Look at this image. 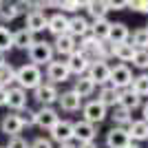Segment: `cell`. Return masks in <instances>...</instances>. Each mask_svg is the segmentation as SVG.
Returning a JSON list of instances; mask_svg holds the SVG:
<instances>
[{
  "instance_id": "obj_1",
  "label": "cell",
  "mask_w": 148,
  "mask_h": 148,
  "mask_svg": "<svg viewBox=\"0 0 148 148\" xmlns=\"http://www.w3.org/2000/svg\"><path fill=\"white\" fill-rule=\"evenodd\" d=\"M16 80H18L20 88H38L42 84V73H40V66L36 64H22V66L16 71Z\"/></svg>"
},
{
  "instance_id": "obj_2",
  "label": "cell",
  "mask_w": 148,
  "mask_h": 148,
  "mask_svg": "<svg viewBox=\"0 0 148 148\" xmlns=\"http://www.w3.org/2000/svg\"><path fill=\"white\" fill-rule=\"evenodd\" d=\"M29 58H31V64H49L51 58H53V47L49 42H36L33 47L29 49Z\"/></svg>"
},
{
  "instance_id": "obj_3",
  "label": "cell",
  "mask_w": 148,
  "mask_h": 148,
  "mask_svg": "<svg viewBox=\"0 0 148 148\" xmlns=\"http://www.w3.org/2000/svg\"><path fill=\"white\" fill-rule=\"evenodd\" d=\"M108 82L113 84L115 91H117V88H126V86H130V82H133V73H130V69L126 66V64H117V66L111 69Z\"/></svg>"
},
{
  "instance_id": "obj_4",
  "label": "cell",
  "mask_w": 148,
  "mask_h": 148,
  "mask_svg": "<svg viewBox=\"0 0 148 148\" xmlns=\"http://www.w3.org/2000/svg\"><path fill=\"white\" fill-rule=\"evenodd\" d=\"M88 77H91L95 84H106L108 77H111V66H108L104 60L91 62V66H88Z\"/></svg>"
},
{
  "instance_id": "obj_5",
  "label": "cell",
  "mask_w": 148,
  "mask_h": 148,
  "mask_svg": "<svg viewBox=\"0 0 148 148\" xmlns=\"http://www.w3.org/2000/svg\"><path fill=\"white\" fill-rule=\"evenodd\" d=\"M51 137L60 144H69L73 139V124L69 122V119H58L56 126L51 128Z\"/></svg>"
},
{
  "instance_id": "obj_6",
  "label": "cell",
  "mask_w": 148,
  "mask_h": 148,
  "mask_svg": "<svg viewBox=\"0 0 148 148\" xmlns=\"http://www.w3.org/2000/svg\"><path fill=\"white\" fill-rule=\"evenodd\" d=\"M95 135H97V130H95L93 124L84 122V119L73 124V137L80 139V144H91L93 139H95Z\"/></svg>"
},
{
  "instance_id": "obj_7",
  "label": "cell",
  "mask_w": 148,
  "mask_h": 148,
  "mask_svg": "<svg viewBox=\"0 0 148 148\" xmlns=\"http://www.w3.org/2000/svg\"><path fill=\"white\" fill-rule=\"evenodd\" d=\"M104 119H106V108L99 104L97 99H93V102H88L84 106V122L99 124V122H104Z\"/></svg>"
},
{
  "instance_id": "obj_8",
  "label": "cell",
  "mask_w": 148,
  "mask_h": 148,
  "mask_svg": "<svg viewBox=\"0 0 148 148\" xmlns=\"http://www.w3.org/2000/svg\"><path fill=\"white\" fill-rule=\"evenodd\" d=\"M58 113L53 111V108H49V106H44V108H40L38 113H33V124H38L40 128H53L58 122Z\"/></svg>"
},
{
  "instance_id": "obj_9",
  "label": "cell",
  "mask_w": 148,
  "mask_h": 148,
  "mask_svg": "<svg viewBox=\"0 0 148 148\" xmlns=\"http://www.w3.org/2000/svg\"><path fill=\"white\" fill-rule=\"evenodd\" d=\"M69 69V73H75V75H82L84 71H88V66H91V62H88V58L82 53V51H75L73 56L69 58V62H64Z\"/></svg>"
},
{
  "instance_id": "obj_10",
  "label": "cell",
  "mask_w": 148,
  "mask_h": 148,
  "mask_svg": "<svg viewBox=\"0 0 148 148\" xmlns=\"http://www.w3.org/2000/svg\"><path fill=\"white\" fill-rule=\"evenodd\" d=\"M106 146L108 148H128L130 146V137L124 128H113L106 135Z\"/></svg>"
},
{
  "instance_id": "obj_11",
  "label": "cell",
  "mask_w": 148,
  "mask_h": 148,
  "mask_svg": "<svg viewBox=\"0 0 148 148\" xmlns=\"http://www.w3.org/2000/svg\"><path fill=\"white\" fill-rule=\"evenodd\" d=\"M69 69L64 62H49V66H47V77H49L51 82H66L69 80Z\"/></svg>"
},
{
  "instance_id": "obj_12",
  "label": "cell",
  "mask_w": 148,
  "mask_h": 148,
  "mask_svg": "<svg viewBox=\"0 0 148 148\" xmlns=\"http://www.w3.org/2000/svg\"><path fill=\"white\" fill-rule=\"evenodd\" d=\"M47 29L53 36H64V33H69V18L62 16V13H56V16H51L47 20Z\"/></svg>"
},
{
  "instance_id": "obj_13",
  "label": "cell",
  "mask_w": 148,
  "mask_h": 148,
  "mask_svg": "<svg viewBox=\"0 0 148 148\" xmlns=\"http://www.w3.org/2000/svg\"><path fill=\"white\" fill-rule=\"evenodd\" d=\"M47 16H44L42 11H31V13H27V27L25 29L27 31H31V33H36V31H42V29H47Z\"/></svg>"
},
{
  "instance_id": "obj_14",
  "label": "cell",
  "mask_w": 148,
  "mask_h": 148,
  "mask_svg": "<svg viewBox=\"0 0 148 148\" xmlns=\"http://www.w3.org/2000/svg\"><path fill=\"white\" fill-rule=\"evenodd\" d=\"M11 44L18 47V49H31V47L36 44V38H33L31 31L20 29V31H16V33H11Z\"/></svg>"
},
{
  "instance_id": "obj_15",
  "label": "cell",
  "mask_w": 148,
  "mask_h": 148,
  "mask_svg": "<svg viewBox=\"0 0 148 148\" xmlns=\"http://www.w3.org/2000/svg\"><path fill=\"white\" fill-rule=\"evenodd\" d=\"M33 91H36V99L42 102V104H53L58 99V88L53 86V84H40V86L33 88Z\"/></svg>"
},
{
  "instance_id": "obj_16",
  "label": "cell",
  "mask_w": 148,
  "mask_h": 148,
  "mask_svg": "<svg viewBox=\"0 0 148 148\" xmlns=\"http://www.w3.org/2000/svg\"><path fill=\"white\" fill-rule=\"evenodd\" d=\"M7 104L11 106V108H16V111H22L27 106V93L22 91V88H9L7 91Z\"/></svg>"
},
{
  "instance_id": "obj_17",
  "label": "cell",
  "mask_w": 148,
  "mask_h": 148,
  "mask_svg": "<svg viewBox=\"0 0 148 148\" xmlns=\"http://www.w3.org/2000/svg\"><path fill=\"white\" fill-rule=\"evenodd\" d=\"M0 128H2V133L7 137H18V133L22 130V122H20L18 115H7L2 119V124H0Z\"/></svg>"
},
{
  "instance_id": "obj_18",
  "label": "cell",
  "mask_w": 148,
  "mask_h": 148,
  "mask_svg": "<svg viewBox=\"0 0 148 148\" xmlns=\"http://www.w3.org/2000/svg\"><path fill=\"white\" fill-rule=\"evenodd\" d=\"M108 31H111V22H106V20H95V25L88 27V33L95 42H104L108 40Z\"/></svg>"
},
{
  "instance_id": "obj_19",
  "label": "cell",
  "mask_w": 148,
  "mask_h": 148,
  "mask_svg": "<svg viewBox=\"0 0 148 148\" xmlns=\"http://www.w3.org/2000/svg\"><path fill=\"white\" fill-rule=\"evenodd\" d=\"M56 51L60 56H73L75 53V38L64 33V36H58L56 40Z\"/></svg>"
},
{
  "instance_id": "obj_20",
  "label": "cell",
  "mask_w": 148,
  "mask_h": 148,
  "mask_svg": "<svg viewBox=\"0 0 148 148\" xmlns=\"http://www.w3.org/2000/svg\"><path fill=\"white\" fill-rule=\"evenodd\" d=\"M58 102H60V106L64 111H80V106H82V99L73 91H66L62 95H58Z\"/></svg>"
},
{
  "instance_id": "obj_21",
  "label": "cell",
  "mask_w": 148,
  "mask_h": 148,
  "mask_svg": "<svg viewBox=\"0 0 148 148\" xmlns=\"http://www.w3.org/2000/svg\"><path fill=\"white\" fill-rule=\"evenodd\" d=\"M108 40H111V44L115 47V44H122L128 40V27L124 25V22H115V25H111V31H108Z\"/></svg>"
},
{
  "instance_id": "obj_22",
  "label": "cell",
  "mask_w": 148,
  "mask_h": 148,
  "mask_svg": "<svg viewBox=\"0 0 148 148\" xmlns=\"http://www.w3.org/2000/svg\"><path fill=\"white\" fill-rule=\"evenodd\" d=\"M126 133H128L130 139H139V142H144V139H148V124L144 122V119H139V122H130Z\"/></svg>"
},
{
  "instance_id": "obj_23",
  "label": "cell",
  "mask_w": 148,
  "mask_h": 148,
  "mask_svg": "<svg viewBox=\"0 0 148 148\" xmlns=\"http://www.w3.org/2000/svg\"><path fill=\"white\" fill-rule=\"evenodd\" d=\"M86 33H88V22L82 16H75L69 20V36L77 38V36H86Z\"/></svg>"
},
{
  "instance_id": "obj_24",
  "label": "cell",
  "mask_w": 148,
  "mask_h": 148,
  "mask_svg": "<svg viewBox=\"0 0 148 148\" xmlns=\"http://www.w3.org/2000/svg\"><path fill=\"white\" fill-rule=\"evenodd\" d=\"M93 88H95V82L88 77V75H82L80 80L75 82V88H73V93H77V97H86V95H91L93 93Z\"/></svg>"
},
{
  "instance_id": "obj_25",
  "label": "cell",
  "mask_w": 148,
  "mask_h": 148,
  "mask_svg": "<svg viewBox=\"0 0 148 148\" xmlns=\"http://www.w3.org/2000/svg\"><path fill=\"white\" fill-rule=\"evenodd\" d=\"M97 102L102 106H115L119 102V91H115L113 86H104L102 88V93H99V97H97Z\"/></svg>"
},
{
  "instance_id": "obj_26",
  "label": "cell",
  "mask_w": 148,
  "mask_h": 148,
  "mask_svg": "<svg viewBox=\"0 0 148 148\" xmlns=\"http://www.w3.org/2000/svg\"><path fill=\"white\" fill-rule=\"evenodd\" d=\"M113 56L117 58L119 62H130L133 56H135V49H133V44L122 42V44H115V47H113Z\"/></svg>"
},
{
  "instance_id": "obj_27",
  "label": "cell",
  "mask_w": 148,
  "mask_h": 148,
  "mask_svg": "<svg viewBox=\"0 0 148 148\" xmlns=\"http://www.w3.org/2000/svg\"><path fill=\"white\" fill-rule=\"evenodd\" d=\"M122 108H126V111H133V108H137V106L142 104V97H137L133 91H124L119 93V102H117Z\"/></svg>"
},
{
  "instance_id": "obj_28",
  "label": "cell",
  "mask_w": 148,
  "mask_h": 148,
  "mask_svg": "<svg viewBox=\"0 0 148 148\" xmlns=\"http://www.w3.org/2000/svg\"><path fill=\"white\" fill-rule=\"evenodd\" d=\"M130 91L135 93L137 97H142V95H148V75H139V77H133L130 82Z\"/></svg>"
},
{
  "instance_id": "obj_29",
  "label": "cell",
  "mask_w": 148,
  "mask_h": 148,
  "mask_svg": "<svg viewBox=\"0 0 148 148\" xmlns=\"http://www.w3.org/2000/svg\"><path fill=\"white\" fill-rule=\"evenodd\" d=\"M133 49L135 51H148V31L139 29L133 33Z\"/></svg>"
},
{
  "instance_id": "obj_30",
  "label": "cell",
  "mask_w": 148,
  "mask_h": 148,
  "mask_svg": "<svg viewBox=\"0 0 148 148\" xmlns=\"http://www.w3.org/2000/svg\"><path fill=\"white\" fill-rule=\"evenodd\" d=\"M13 80H16V69H13L9 62H5V64L0 66V86L5 88L7 84H11Z\"/></svg>"
},
{
  "instance_id": "obj_31",
  "label": "cell",
  "mask_w": 148,
  "mask_h": 148,
  "mask_svg": "<svg viewBox=\"0 0 148 148\" xmlns=\"http://www.w3.org/2000/svg\"><path fill=\"white\" fill-rule=\"evenodd\" d=\"M86 9H88V13H91L95 20H104V16H106V11H108V7H106V2H86Z\"/></svg>"
},
{
  "instance_id": "obj_32",
  "label": "cell",
  "mask_w": 148,
  "mask_h": 148,
  "mask_svg": "<svg viewBox=\"0 0 148 148\" xmlns=\"http://www.w3.org/2000/svg\"><path fill=\"white\" fill-rule=\"evenodd\" d=\"M20 5H9V2H0V16L5 20H13L16 16L20 13V9H18Z\"/></svg>"
},
{
  "instance_id": "obj_33",
  "label": "cell",
  "mask_w": 148,
  "mask_h": 148,
  "mask_svg": "<svg viewBox=\"0 0 148 148\" xmlns=\"http://www.w3.org/2000/svg\"><path fill=\"white\" fill-rule=\"evenodd\" d=\"M13 44H11V33L5 29V27H0V53H5L9 51Z\"/></svg>"
},
{
  "instance_id": "obj_34",
  "label": "cell",
  "mask_w": 148,
  "mask_h": 148,
  "mask_svg": "<svg viewBox=\"0 0 148 148\" xmlns=\"http://www.w3.org/2000/svg\"><path fill=\"white\" fill-rule=\"evenodd\" d=\"M130 62L139 69H148V51H135V56H133Z\"/></svg>"
},
{
  "instance_id": "obj_35",
  "label": "cell",
  "mask_w": 148,
  "mask_h": 148,
  "mask_svg": "<svg viewBox=\"0 0 148 148\" xmlns=\"http://www.w3.org/2000/svg\"><path fill=\"white\" fill-rule=\"evenodd\" d=\"M97 60H104V58H108V56H113V44H108V42H97Z\"/></svg>"
},
{
  "instance_id": "obj_36",
  "label": "cell",
  "mask_w": 148,
  "mask_h": 148,
  "mask_svg": "<svg viewBox=\"0 0 148 148\" xmlns=\"http://www.w3.org/2000/svg\"><path fill=\"white\" fill-rule=\"evenodd\" d=\"M113 119L119 122V124H130V111H126V108L119 106L117 111H115V115H113Z\"/></svg>"
},
{
  "instance_id": "obj_37",
  "label": "cell",
  "mask_w": 148,
  "mask_h": 148,
  "mask_svg": "<svg viewBox=\"0 0 148 148\" xmlns=\"http://www.w3.org/2000/svg\"><path fill=\"white\" fill-rule=\"evenodd\" d=\"M62 11H77L82 7H86V2H73V0H66V2H60Z\"/></svg>"
},
{
  "instance_id": "obj_38",
  "label": "cell",
  "mask_w": 148,
  "mask_h": 148,
  "mask_svg": "<svg viewBox=\"0 0 148 148\" xmlns=\"http://www.w3.org/2000/svg\"><path fill=\"white\" fill-rule=\"evenodd\" d=\"M128 7L139 13H148V0H133V2H128Z\"/></svg>"
},
{
  "instance_id": "obj_39",
  "label": "cell",
  "mask_w": 148,
  "mask_h": 148,
  "mask_svg": "<svg viewBox=\"0 0 148 148\" xmlns=\"http://www.w3.org/2000/svg\"><path fill=\"white\" fill-rule=\"evenodd\" d=\"M5 148H29V144H27V139H22V137H11Z\"/></svg>"
},
{
  "instance_id": "obj_40",
  "label": "cell",
  "mask_w": 148,
  "mask_h": 148,
  "mask_svg": "<svg viewBox=\"0 0 148 148\" xmlns=\"http://www.w3.org/2000/svg\"><path fill=\"white\" fill-rule=\"evenodd\" d=\"M29 148H53V146H51V142H49V139H44V137H38V139H36L33 144H31Z\"/></svg>"
},
{
  "instance_id": "obj_41",
  "label": "cell",
  "mask_w": 148,
  "mask_h": 148,
  "mask_svg": "<svg viewBox=\"0 0 148 148\" xmlns=\"http://www.w3.org/2000/svg\"><path fill=\"white\" fill-rule=\"evenodd\" d=\"M20 122H22V126H29V124H33V113L31 111H25L22 115H18Z\"/></svg>"
},
{
  "instance_id": "obj_42",
  "label": "cell",
  "mask_w": 148,
  "mask_h": 148,
  "mask_svg": "<svg viewBox=\"0 0 148 148\" xmlns=\"http://www.w3.org/2000/svg\"><path fill=\"white\" fill-rule=\"evenodd\" d=\"M106 7H108V9H115V11H122V9L128 7V2H106Z\"/></svg>"
},
{
  "instance_id": "obj_43",
  "label": "cell",
  "mask_w": 148,
  "mask_h": 148,
  "mask_svg": "<svg viewBox=\"0 0 148 148\" xmlns=\"http://www.w3.org/2000/svg\"><path fill=\"white\" fill-rule=\"evenodd\" d=\"M7 104V88L0 86V106H5Z\"/></svg>"
},
{
  "instance_id": "obj_44",
  "label": "cell",
  "mask_w": 148,
  "mask_h": 148,
  "mask_svg": "<svg viewBox=\"0 0 148 148\" xmlns=\"http://www.w3.org/2000/svg\"><path fill=\"white\" fill-rule=\"evenodd\" d=\"M77 148H97V144H80V146H77Z\"/></svg>"
},
{
  "instance_id": "obj_45",
  "label": "cell",
  "mask_w": 148,
  "mask_h": 148,
  "mask_svg": "<svg viewBox=\"0 0 148 148\" xmlns=\"http://www.w3.org/2000/svg\"><path fill=\"white\" fill-rule=\"evenodd\" d=\"M144 122H146V124H148V104H146V106H144Z\"/></svg>"
},
{
  "instance_id": "obj_46",
  "label": "cell",
  "mask_w": 148,
  "mask_h": 148,
  "mask_svg": "<svg viewBox=\"0 0 148 148\" xmlns=\"http://www.w3.org/2000/svg\"><path fill=\"white\" fill-rule=\"evenodd\" d=\"M60 148H77V146H73V144H60Z\"/></svg>"
},
{
  "instance_id": "obj_47",
  "label": "cell",
  "mask_w": 148,
  "mask_h": 148,
  "mask_svg": "<svg viewBox=\"0 0 148 148\" xmlns=\"http://www.w3.org/2000/svg\"><path fill=\"white\" fill-rule=\"evenodd\" d=\"M5 64V53H0V66Z\"/></svg>"
},
{
  "instance_id": "obj_48",
  "label": "cell",
  "mask_w": 148,
  "mask_h": 148,
  "mask_svg": "<svg viewBox=\"0 0 148 148\" xmlns=\"http://www.w3.org/2000/svg\"><path fill=\"white\" fill-rule=\"evenodd\" d=\"M128 148H139V146H133V144H130V146H128Z\"/></svg>"
},
{
  "instance_id": "obj_49",
  "label": "cell",
  "mask_w": 148,
  "mask_h": 148,
  "mask_svg": "<svg viewBox=\"0 0 148 148\" xmlns=\"http://www.w3.org/2000/svg\"><path fill=\"white\" fill-rule=\"evenodd\" d=\"M0 148H5V146H0Z\"/></svg>"
},
{
  "instance_id": "obj_50",
  "label": "cell",
  "mask_w": 148,
  "mask_h": 148,
  "mask_svg": "<svg viewBox=\"0 0 148 148\" xmlns=\"http://www.w3.org/2000/svg\"><path fill=\"white\" fill-rule=\"evenodd\" d=\"M146 31H148V29H146Z\"/></svg>"
}]
</instances>
